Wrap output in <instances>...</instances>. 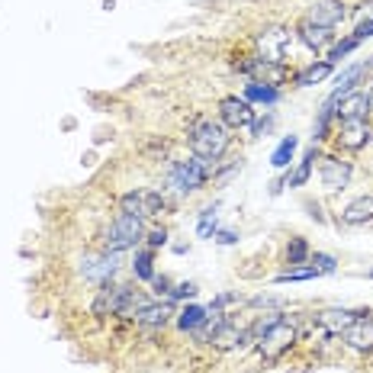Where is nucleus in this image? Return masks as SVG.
Returning <instances> with one entry per match:
<instances>
[{
	"label": "nucleus",
	"mask_w": 373,
	"mask_h": 373,
	"mask_svg": "<svg viewBox=\"0 0 373 373\" xmlns=\"http://www.w3.org/2000/svg\"><path fill=\"white\" fill-rule=\"evenodd\" d=\"M190 152L196 155L200 161H206V165H219V158L228 152V145H232V135H228V129L219 123V119H194L190 123Z\"/></svg>",
	"instance_id": "f257e3e1"
},
{
	"label": "nucleus",
	"mask_w": 373,
	"mask_h": 373,
	"mask_svg": "<svg viewBox=\"0 0 373 373\" xmlns=\"http://www.w3.org/2000/svg\"><path fill=\"white\" fill-rule=\"evenodd\" d=\"M142 238H145V226H142V219L119 213L104 232V251H116V255H123V251L135 248Z\"/></svg>",
	"instance_id": "f03ea898"
},
{
	"label": "nucleus",
	"mask_w": 373,
	"mask_h": 373,
	"mask_svg": "<svg viewBox=\"0 0 373 373\" xmlns=\"http://www.w3.org/2000/svg\"><path fill=\"white\" fill-rule=\"evenodd\" d=\"M296 338H299L296 322H290V316H284L274 328H267V332L255 341V347L264 360H280L293 345H296Z\"/></svg>",
	"instance_id": "7ed1b4c3"
},
{
	"label": "nucleus",
	"mask_w": 373,
	"mask_h": 373,
	"mask_svg": "<svg viewBox=\"0 0 373 373\" xmlns=\"http://www.w3.org/2000/svg\"><path fill=\"white\" fill-rule=\"evenodd\" d=\"M235 71L245 74L248 81L267 84V87H280V84L290 81V71H286L284 62H267V58H261L257 52L248 58H242V62H235Z\"/></svg>",
	"instance_id": "20e7f679"
},
{
	"label": "nucleus",
	"mask_w": 373,
	"mask_h": 373,
	"mask_svg": "<svg viewBox=\"0 0 373 373\" xmlns=\"http://www.w3.org/2000/svg\"><path fill=\"white\" fill-rule=\"evenodd\" d=\"M209 174H213V165H206V161H200L194 155L190 161H177L171 167V186L177 194H194V190L206 186Z\"/></svg>",
	"instance_id": "39448f33"
},
{
	"label": "nucleus",
	"mask_w": 373,
	"mask_h": 373,
	"mask_svg": "<svg viewBox=\"0 0 373 373\" xmlns=\"http://www.w3.org/2000/svg\"><path fill=\"white\" fill-rule=\"evenodd\" d=\"M119 270V255L116 251H90V255L81 257V277L87 284H110Z\"/></svg>",
	"instance_id": "423d86ee"
},
{
	"label": "nucleus",
	"mask_w": 373,
	"mask_h": 373,
	"mask_svg": "<svg viewBox=\"0 0 373 373\" xmlns=\"http://www.w3.org/2000/svg\"><path fill=\"white\" fill-rule=\"evenodd\" d=\"M293 42V33L284 26H267L257 33L255 45H257V55L267 58V62H284L286 58V49H290Z\"/></svg>",
	"instance_id": "0eeeda50"
},
{
	"label": "nucleus",
	"mask_w": 373,
	"mask_h": 373,
	"mask_svg": "<svg viewBox=\"0 0 373 373\" xmlns=\"http://www.w3.org/2000/svg\"><path fill=\"white\" fill-rule=\"evenodd\" d=\"M219 123L226 129H248L255 123V106L238 94H228V97L219 100Z\"/></svg>",
	"instance_id": "6e6552de"
},
{
	"label": "nucleus",
	"mask_w": 373,
	"mask_h": 373,
	"mask_svg": "<svg viewBox=\"0 0 373 373\" xmlns=\"http://www.w3.org/2000/svg\"><path fill=\"white\" fill-rule=\"evenodd\" d=\"M318 161H322V165H318V180H322L325 190H332V194L345 190L351 174H354L351 161L338 158V155H325V158H318Z\"/></svg>",
	"instance_id": "1a4fd4ad"
},
{
	"label": "nucleus",
	"mask_w": 373,
	"mask_h": 373,
	"mask_svg": "<svg viewBox=\"0 0 373 373\" xmlns=\"http://www.w3.org/2000/svg\"><path fill=\"white\" fill-rule=\"evenodd\" d=\"M345 16H347L345 0H312L306 20H312L316 26L335 29V26H341V23H345Z\"/></svg>",
	"instance_id": "9d476101"
},
{
	"label": "nucleus",
	"mask_w": 373,
	"mask_h": 373,
	"mask_svg": "<svg viewBox=\"0 0 373 373\" xmlns=\"http://www.w3.org/2000/svg\"><path fill=\"white\" fill-rule=\"evenodd\" d=\"M370 110H373L370 97H367L364 90H351V94L335 100V119H338V123H347V119H367Z\"/></svg>",
	"instance_id": "9b49d317"
},
{
	"label": "nucleus",
	"mask_w": 373,
	"mask_h": 373,
	"mask_svg": "<svg viewBox=\"0 0 373 373\" xmlns=\"http://www.w3.org/2000/svg\"><path fill=\"white\" fill-rule=\"evenodd\" d=\"M370 138H373V126L367 123V119H347V123H341V129H338V142H341V148H347V152L367 148Z\"/></svg>",
	"instance_id": "f8f14e48"
},
{
	"label": "nucleus",
	"mask_w": 373,
	"mask_h": 373,
	"mask_svg": "<svg viewBox=\"0 0 373 373\" xmlns=\"http://www.w3.org/2000/svg\"><path fill=\"white\" fill-rule=\"evenodd\" d=\"M367 316H370V312H367ZM341 338H345V345L354 347V351L370 354V351H373V318L357 316V318H354V322L345 328V332H341Z\"/></svg>",
	"instance_id": "ddd939ff"
},
{
	"label": "nucleus",
	"mask_w": 373,
	"mask_h": 373,
	"mask_svg": "<svg viewBox=\"0 0 373 373\" xmlns=\"http://www.w3.org/2000/svg\"><path fill=\"white\" fill-rule=\"evenodd\" d=\"M171 316H174V306L171 303H148V306H142V309H138L135 322L142 325V328H148V332H161V328L171 322Z\"/></svg>",
	"instance_id": "4468645a"
},
{
	"label": "nucleus",
	"mask_w": 373,
	"mask_h": 373,
	"mask_svg": "<svg viewBox=\"0 0 373 373\" xmlns=\"http://www.w3.org/2000/svg\"><path fill=\"white\" fill-rule=\"evenodd\" d=\"M332 29H325V26H316V23L312 20H299V26H296V39L303 42L306 49H312V52H322L325 45H328V42H332Z\"/></svg>",
	"instance_id": "2eb2a0df"
},
{
	"label": "nucleus",
	"mask_w": 373,
	"mask_h": 373,
	"mask_svg": "<svg viewBox=\"0 0 373 373\" xmlns=\"http://www.w3.org/2000/svg\"><path fill=\"white\" fill-rule=\"evenodd\" d=\"M357 316H367V312H351V309H325V312H318V318H316V322H318V328H325V332H328V335L335 338V335H341V332H345V328H347V325H351Z\"/></svg>",
	"instance_id": "dca6fc26"
},
{
	"label": "nucleus",
	"mask_w": 373,
	"mask_h": 373,
	"mask_svg": "<svg viewBox=\"0 0 373 373\" xmlns=\"http://www.w3.org/2000/svg\"><path fill=\"white\" fill-rule=\"evenodd\" d=\"M341 219L347 226H367V222H373V194H364L357 200H351L345 206V213H341Z\"/></svg>",
	"instance_id": "f3484780"
},
{
	"label": "nucleus",
	"mask_w": 373,
	"mask_h": 373,
	"mask_svg": "<svg viewBox=\"0 0 373 373\" xmlns=\"http://www.w3.org/2000/svg\"><path fill=\"white\" fill-rule=\"evenodd\" d=\"M332 68H335V65L328 62V58H325V62L309 65V68H303V71H296V74H293V87H312V84L325 81V77L332 74Z\"/></svg>",
	"instance_id": "a211bd4d"
},
{
	"label": "nucleus",
	"mask_w": 373,
	"mask_h": 373,
	"mask_svg": "<svg viewBox=\"0 0 373 373\" xmlns=\"http://www.w3.org/2000/svg\"><path fill=\"white\" fill-rule=\"evenodd\" d=\"M206 318H209V312L203 309V306H186V309L177 312V328L180 332H186V335H194L196 328L206 325Z\"/></svg>",
	"instance_id": "6ab92c4d"
},
{
	"label": "nucleus",
	"mask_w": 373,
	"mask_h": 373,
	"mask_svg": "<svg viewBox=\"0 0 373 373\" xmlns=\"http://www.w3.org/2000/svg\"><path fill=\"white\" fill-rule=\"evenodd\" d=\"M245 100H248V104L270 106V104H277V100H280V87H267V84L248 81V84H245Z\"/></svg>",
	"instance_id": "aec40b11"
},
{
	"label": "nucleus",
	"mask_w": 373,
	"mask_h": 373,
	"mask_svg": "<svg viewBox=\"0 0 373 373\" xmlns=\"http://www.w3.org/2000/svg\"><path fill=\"white\" fill-rule=\"evenodd\" d=\"M316 161H318V152H316V145H312L309 152L299 158L296 171L286 177V184H290V186H306V184H309V177H312V167H316Z\"/></svg>",
	"instance_id": "412c9836"
},
{
	"label": "nucleus",
	"mask_w": 373,
	"mask_h": 373,
	"mask_svg": "<svg viewBox=\"0 0 373 373\" xmlns=\"http://www.w3.org/2000/svg\"><path fill=\"white\" fill-rule=\"evenodd\" d=\"M132 274H135V280H155V251L152 248L135 251V257H132Z\"/></svg>",
	"instance_id": "4be33fe9"
},
{
	"label": "nucleus",
	"mask_w": 373,
	"mask_h": 373,
	"mask_svg": "<svg viewBox=\"0 0 373 373\" xmlns=\"http://www.w3.org/2000/svg\"><path fill=\"white\" fill-rule=\"evenodd\" d=\"M293 155H296V135H286V138H280V145L274 148V155H270V165H274L277 171H284V167H290Z\"/></svg>",
	"instance_id": "5701e85b"
},
{
	"label": "nucleus",
	"mask_w": 373,
	"mask_h": 373,
	"mask_svg": "<svg viewBox=\"0 0 373 373\" xmlns=\"http://www.w3.org/2000/svg\"><path fill=\"white\" fill-rule=\"evenodd\" d=\"M367 71V65H351V68H345L338 74V87H335V94L332 97H345V94H351V90H357L354 84L360 81V74Z\"/></svg>",
	"instance_id": "b1692460"
},
{
	"label": "nucleus",
	"mask_w": 373,
	"mask_h": 373,
	"mask_svg": "<svg viewBox=\"0 0 373 373\" xmlns=\"http://www.w3.org/2000/svg\"><path fill=\"white\" fill-rule=\"evenodd\" d=\"M165 209H167V196L161 190H145V196H142V216L152 219V216L165 213Z\"/></svg>",
	"instance_id": "393cba45"
},
{
	"label": "nucleus",
	"mask_w": 373,
	"mask_h": 373,
	"mask_svg": "<svg viewBox=\"0 0 373 373\" xmlns=\"http://www.w3.org/2000/svg\"><path fill=\"white\" fill-rule=\"evenodd\" d=\"M142 196H145V190H129V194H123L119 196V213L145 219V216H142Z\"/></svg>",
	"instance_id": "a878e982"
},
{
	"label": "nucleus",
	"mask_w": 373,
	"mask_h": 373,
	"mask_svg": "<svg viewBox=\"0 0 373 373\" xmlns=\"http://www.w3.org/2000/svg\"><path fill=\"white\" fill-rule=\"evenodd\" d=\"M309 242H306V238H299V235H293L290 242H286V261L290 264H306L309 261Z\"/></svg>",
	"instance_id": "bb28decb"
},
{
	"label": "nucleus",
	"mask_w": 373,
	"mask_h": 373,
	"mask_svg": "<svg viewBox=\"0 0 373 373\" xmlns=\"http://www.w3.org/2000/svg\"><path fill=\"white\" fill-rule=\"evenodd\" d=\"M316 277H322L316 267H293V270H286V274H280L277 277V284H299V280H316Z\"/></svg>",
	"instance_id": "cd10ccee"
},
{
	"label": "nucleus",
	"mask_w": 373,
	"mask_h": 373,
	"mask_svg": "<svg viewBox=\"0 0 373 373\" xmlns=\"http://www.w3.org/2000/svg\"><path fill=\"white\" fill-rule=\"evenodd\" d=\"M196 235H200V238L216 235V206H209V209H203V213H200V222H196Z\"/></svg>",
	"instance_id": "c85d7f7f"
},
{
	"label": "nucleus",
	"mask_w": 373,
	"mask_h": 373,
	"mask_svg": "<svg viewBox=\"0 0 373 373\" xmlns=\"http://www.w3.org/2000/svg\"><path fill=\"white\" fill-rule=\"evenodd\" d=\"M357 45H360V42H357V39H354V35H347V39H341V42H338V45H335V49H332V52H328V62H332V65H338V62H341V58H345V55H351V52H354V49H357Z\"/></svg>",
	"instance_id": "c756f323"
},
{
	"label": "nucleus",
	"mask_w": 373,
	"mask_h": 373,
	"mask_svg": "<svg viewBox=\"0 0 373 373\" xmlns=\"http://www.w3.org/2000/svg\"><path fill=\"white\" fill-rule=\"evenodd\" d=\"M309 261H312V267H316L318 274H332V270L338 267V261H335L332 255H322V251H316V255H309Z\"/></svg>",
	"instance_id": "7c9ffc66"
},
{
	"label": "nucleus",
	"mask_w": 373,
	"mask_h": 373,
	"mask_svg": "<svg viewBox=\"0 0 373 373\" xmlns=\"http://www.w3.org/2000/svg\"><path fill=\"white\" fill-rule=\"evenodd\" d=\"M145 242H148V248H152V251L165 248V245H167V228H152Z\"/></svg>",
	"instance_id": "2f4dec72"
},
{
	"label": "nucleus",
	"mask_w": 373,
	"mask_h": 373,
	"mask_svg": "<svg viewBox=\"0 0 373 373\" xmlns=\"http://www.w3.org/2000/svg\"><path fill=\"white\" fill-rule=\"evenodd\" d=\"M196 293H200V290H196V284H177L167 296H171V299H194Z\"/></svg>",
	"instance_id": "473e14b6"
},
{
	"label": "nucleus",
	"mask_w": 373,
	"mask_h": 373,
	"mask_svg": "<svg viewBox=\"0 0 373 373\" xmlns=\"http://www.w3.org/2000/svg\"><path fill=\"white\" fill-rule=\"evenodd\" d=\"M370 35H373V16H370V20H367V23H360L357 29H354V39H357V42L370 39Z\"/></svg>",
	"instance_id": "72a5a7b5"
},
{
	"label": "nucleus",
	"mask_w": 373,
	"mask_h": 373,
	"mask_svg": "<svg viewBox=\"0 0 373 373\" xmlns=\"http://www.w3.org/2000/svg\"><path fill=\"white\" fill-rule=\"evenodd\" d=\"M216 242H219V245H235L238 242V232H232V228H222V232H216Z\"/></svg>",
	"instance_id": "f704fd0d"
},
{
	"label": "nucleus",
	"mask_w": 373,
	"mask_h": 373,
	"mask_svg": "<svg viewBox=\"0 0 373 373\" xmlns=\"http://www.w3.org/2000/svg\"><path fill=\"white\" fill-rule=\"evenodd\" d=\"M152 284H155V293H158V296H161V293H165V296L171 293V280H167V277H158V274H155Z\"/></svg>",
	"instance_id": "c9c22d12"
},
{
	"label": "nucleus",
	"mask_w": 373,
	"mask_h": 373,
	"mask_svg": "<svg viewBox=\"0 0 373 373\" xmlns=\"http://www.w3.org/2000/svg\"><path fill=\"white\" fill-rule=\"evenodd\" d=\"M367 97H370V106H373V87H370V94H367Z\"/></svg>",
	"instance_id": "e433bc0d"
},
{
	"label": "nucleus",
	"mask_w": 373,
	"mask_h": 373,
	"mask_svg": "<svg viewBox=\"0 0 373 373\" xmlns=\"http://www.w3.org/2000/svg\"><path fill=\"white\" fill-rule=\"evenodd\" d=\"M367 277H370V280H373V267H370V274H367Z\"/></svg>",
	"instance_id": "4c0bfd02"
}]
</instances>
